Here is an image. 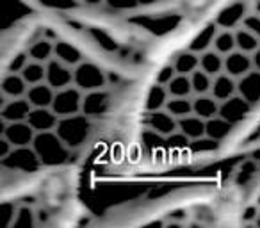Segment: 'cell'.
I'll return each instance as SVG.
<instances>
[{"instance_id":"cell-27","label":"cell","mask_w":260,"mask_h":228,"mask_svg":"<svg viewBox=\"0 0 260 228\" xmlns=\"http://www.w3.org/2000/svg\"><path fill=\"white\" fill-rule=\"evenodd\" d=\"M235 41H237V48L246 54H253V52L258 50L260 40L256 34H253L248 27L241 25L235 29Z\"/></svg>"},{"instance_id":"cell-36","label":"cell","mask_w":260,"mask_h":228,"mask_svg":"<svg viewBox=\"0 0 260 228\" xmlns=\"http://www.w3.org/2000/svg\"><path fill=\"white\" fill-rule=\"evenodd\" d=\"M30 62V55L29 52H18L15 54L11 59H9V64H8V72H13V73H22L23 68Z\"/></svg>"},{"instance_id":"cell-11","label":"cell","mask_w":260,"mask_h":228,"mask_svg":"<svg viewBox=\"0 0 260 228\" xmlns=\"http://www.w3.org/2000/svg\"><path fill=\"white\" fill-rule=\"evenodd\" d=\"M246 16H248V8L244 2H234V4L221 9L214 22L217 23L219 29H237L244 23Z\"/></svg>"},{"instance_id":"cell-40","label":"cell","mask_w":260,"mask_h":228,"mask_svg":"<svg viewBox=\"0 0 260 228\" xmlns=\"http://www.w3.org/2000/svg\"><path fill=\"white\" fill-rule=\"evenodd\" d=\"M244 27H248L249 30H251L253 34H256L260 40V15L258 13H255V15H248L244 18V23H242Z\"/></svg>"},{"instance_id":"cell-6","label":"cell","mask_w":260,"mask_h":228,"mask_svg":"<svg viewBox=\"0 0 260 228\" xmlns=\"http://www.w3.org/2000/svg\"><path fill=\"white\" fill-rule=\"evenodd\" d=\"M253 107H255V105L249 104L242 94L237 93L232 98H228V100L221 102L219 116H223L224 120H228L230 123L239 125V123H242L249 114H251Z\"/></svg>"},{"instance_id":"cell-2","label":"cell","mask_w":260,"mask_h":228,"mask_svg":"<svg viewBox=\"0 0 260 228\" xmlns=\"http://www.w3.org/2000/svg\"><path fill=\"white\" fill-rule=\"evenodd\" d=\"M57 136L70 146L72 150L79 148L80 145L86 143V139L91 134V120L87 114L79 112V114H72V116L59 118V123L55 127Z\"/></svg>"},{"instance_id":"cell-33","label":"cell","mask_w":260,"mask_h":228,"mask_svg":"<svg viewBox=\"0 0 260 228\" xmlns=\"http://www.w3.org/2000/svg\"><path fill=\"white\" fill-rule=\"evenodd\" d=\"M191 82H192V91L196 94H209L212 91V82L214 77L209 75L207 72H203L202 68H198L196 72L191 73Z\"/></svg>"},{"instance_id":"cell-25","label":"cell","mask_w":260,"mask_h":228,"mask_svg":"<svg viewBox=\"0 0 260 228\" xmlns=\"http://www.w3.org/2000/svg\"><path fill=\"white\" fill-rule=\"evenodd\" d=\"M200 68L212 77L219 75L224 72V55H221L214 48L203 52V54H200Z\"/></svg>"},{"instance_id":"cell-22","label":"cell","mask_w":260,"mask_h":228,"mask_svg":"<svg viewBox=\"0 0 260 228\" xmlns=\"http://www.w3.org/2000/svg\"><path fill=\"white\" fill-rule=\"evenodd\" d=\"M54 57H57L59 61L66 62V64L72 66V68H75L77 64H80V62L84 61V59H82V52H80L79 48L75 47V45L68 43V41H64V40L55 41Z\"/></svg>"},{"instance_id":"cell-30","label":"cell","mask_w":260,"mask_h":228,"mask_svg":"<svg viewBox=\"0 0 260 228\" xmlns=\"http://www.w3.org/2000/svg\"><path fill=\"white\" fill-rule=\"evenodd\" d=\"M54 48H55V43L48 40H38L34 41L32 45L29 47V55L32 61H40V62H48L52 57H54Z\"/></svg>"},{"instance_id":"cell-32","label":"cell","mask_w":260,"mask_h":228,"mask_svg":"<svg viewBox=\"0 0 260 228\" xmlns=\"http://www.w3.org/2000/svg\"><path fill=\"white\" fill-rule=\"evenodd\" d=\"M168 91H170V96H191V94H194V91H192L191 75L177 73L175 79L168 84Z\"/></svg>"},{"instance_id":"cell-12","label":"cell","mask_w":260,"mask_h":228,"mask_svg":"<svg viewBox=\"0 0 260 228\" xmlns=\"http://www.w3.org/2000/svg\"><path fill=\"white\" fill-rule=\"evenodd\" d=\"M111 109V94L105 89H96L89 91V93L84 94L82 102V112L87 114L89 118L102 116Z\"/></svg>"},{"instance_id":"cell-14","label":"cell","mask_w":260,"mask_h":228,"mask_svg":"<svg viewBox=\"0 0 260 228\" xmlns=\"http://www.w3.org/2000/svg\"><path fill=\"white\" fill-rule=\"evenodd\" d=\"M27 121L36 132H48L55 131L59 123V116L52 111V107H32Z\"/></svg>"},{"instance_id":"cell-39","label":"cell","mask_w":260,"mask_h":228,"mask_svg":"<svg viewBox=\"0 0 260 228\" xmlns=\"http://www.w3.org/2000/svg\"><path fill=\"white\" fill-rule=\"evenodd\" d=\"M105 4L116 11H128L139 6V0H105Z\"/></svg>"},{"instance_id":"cell-44","label":"cell","mask_w":260,"mask_h":228,"mask_svg":"<svg viewBox=\"0 0 260 228\" xmlns=\"http://www.w3.org/2000/svg\"><path fill=\"white\" fill-rule=\"evenodd\" d=\"M153 2H159V0H139V6H148L153 4Z\"/></svg>"},{"instance_id":"cell-15","label":"cell","mask_w":260,"mask_h":228,"mask_svg":"<svg viewBox=\"0 0 260 228\" xmlns=\"http://www.w3.org/2000/svg\"><path fill=\"white\" fill-rule=\"evenodd\" d=\"M237 91L239 94L246 98L249 104H260V72L253 68L244 77L237 79Z\"/></svg>"},{"instance_id":"cell-45","label":"cell","mask_w":260,"mask_h":228,"mask_svg":"<svg viewBox=\"0 0 260 228\" xmlns=\"http://www.w3.org/2000/svg\"><path fill=\"white\" fill-rule=\"evenodd\" d=\"M253 223H255V226H258V228H260V212L256 214V217H255V221H253Z\"/></svg>"},{"instance_id":"cell-29","label":"cell","mask_w":260,"mask_h":228,"mask_svg":"<svg viewBox=\"0 0 260 228\" xmlns=\"http://www.w3.org/2000/svg\"><path fill=\"white\" fill-rule=\"evenodd\" d=\"M164 109L170 114H173L177 120H180V118L192 114V100L189 96H170V100H168Z\"/></svg>"},{"instance_id":"cell-23","label":"cell","mask_w":260,"mask_h":228,"mask_svg":"<svg viewBox=\"0 0 260 228\" xmlns=\"http://www.w3.org/2000/svg\"><path fill=\"white\" fill-rule=\"evenodd\" d=\"M173 66L177 70V73H182V75H191L192 72L200 68V54L192 50H182L178 52L173 57Z\"/></svg>"},{"instance_id":"cell-4","label":"cell","mask_w":260,"mask_h":228,"mask_svg":"<svg viewBox=\"0 0 260 228\" xmlns=\"http://www.w3.org/2000/svg\"><path fill=\"white\" fill-rule=\"evenodd\" d=\"M73 84L79 89H82L84 93H89V91L104 89L105 84H107V79H105L104 70L98 64L82 61L73 68Z\"/></svg>"},{"instance_id":"cell-3","label":"cell","mask_w":260,"mask_h":228,"mask_svg":"<svg viewBox=\"0 0 260 228\" xmlns=\"http://www.w3.org/2000/svg\"><path fill=\"white\" fill-rule=\"evenodd\" d=\"M2 166L8 168V170H13V171H20V173H36L43 162L41 159L38 157L36 150L30 146H15L11 150L8 157L0 160Z\"/></svg>"},{"instance_id":"cell-35","label":"cell","mask_w":260,"mask_h":228,"mask_svg":"<svg viewBox=\"0 0 260 228\" xmlns=\"http://www.w3.org/2000/svg\"><path fill=\"white\" fill-rule=\"evenodd\" d=\"M164 143H166V146L171 150H185V148H189V145H191V139H189L184 132L177 131V132H173V134L168 136V138H164Z\"/></svg>"},{"instance_id":"cell-9","label":"cell","mask_w":260,"mask_h":228,"mask_svg":"<svg viewBox=\"0 0 260 228\" xmlns=\"http://www.w3.org/2000/svg\"><path fill=\"white\" fill-rule=\"evenodd\" d=\"M38 132L29 125V121H13L4 123L2 138H6L13 146H30Z\"/></svg>"},{"instance_id":"cell-5","label":"cell","mask_w":260,"mask_h":228,"mask_svg":"<svg viewBox=\"0 0 260 228\" xmlns=\"http://www.w3.org/2000/svg\"><path fill=\"white\" fill-rule=\"evenodd\" d=\"M84 91L73 84L64 89L55 91L54 104H52V111L57 114L59 118L72 116V114H79L82 112V102H84Z\"/></svg>"},{"instance_id":"cell-18","label":"cell","mask_w":260,"mask_h":228,"mask_svg":"<svg viewBox=\"0 0 260 228\" xmlns=\"http://www.w3.org/2000/svg\"><path fill=\"white\" fill-rule=\"evenodd\" d=\"M2 93H4L6 98H22L27 94L29 91V84L23 79L22 73H13L8 72L4 77H2Z\"/></svg>"},{"instance_id":"cell-1","label":"cell","mask_w":260,"mask_h":228,"mask_svg":"<svg viewBox=\"0 0 260 228\" xmlns=\"http://www.w3.org/2000/svg\"><path fill=\"white\" fill-rule=\"evenodd\" d=\"M32 148L36 150L38 157L41 159L43 166H61L68 160L70 146L57 136L55 131L38 132L32 141Z\"/></svg>"},{"instance_id":"cell-41","label":"cell","mask_w":260,"mask_h":228,"mask_svg":"<svg viewBox=\"0 0 260 228\" xmlns=\"http://www.w3.org/2000/svg\"><path fill=\"white\" fill-rule=\"evenodd\" d=\"M15 148V146L11 145V143L8 141L6 138L0 139V160L4 159V157H8L9 153H11V150Z\"/></svg>"},{"instance_id":"cell-42","label":"cell","mask_w":260,"mask_h":228,"mask_svg":"<svg viewBox=\"0 0 260 228\" xmlns=\"http://www.w3.org/2000/svg\"><path fill=\"white\" fill-rule=\"evenodd\" d=\"M251 57H253V66H255V70H258L260 72V47L256 52H253Z\"/></svg>"},{"instance_id":"cell-19","label":"cell","mask_w":260,"mask_h":228,"mask_svg":"<svg viewBox=\"0 0 260 228\" xmlns=\"http://www.w3.org/2000/svg\"><path fill=\"white\" fill-rule=\"evenodd\" d=\"M237 79H234L232 75H228L226 72L219 73V75L214 77V82H212V94L214 98H217L219 102H224L228 98H232L234 94H237Z\"/></svg>"},{"instance_id":"cell-21","label":"cell","mask_w":260,"mask_h":228,"mask_svg":"<svg viewBox=\"0 0 260 228\" xmlns=\"http://www.w3.org/2000/svg\"><path fill=\"white\" fill-rule=\"evenodd\" d=\"M178 131L184 132L192 141V139L207 136V121L203 118L196 116V114H189V116L178 120Z\"/></svg>"},{"instance_id":"cell-26","label":"cell","mask_w":260,"mask_h":228,"mask_svg":"<svg viewBox=\"0 0 260 228\" xmlns=\"http://www.w3.org/2000/svg\"><path fill=\"white\" fill-rule=\"evenodd\" d=\"M234 127H235V125L230 123L228 120H224L223 116L210 118V120H207V136L221 143L232 134Z\"/></svg>"},{"instance_id":"cell-16","label":"cell","mask_w":260,"mask_h":228,"mask_svg":"<svg viewBox=\"0 0 260 228\" xmlns=\"http://www.w3.org/2000/svg\"><path fill=\"white\" fill-rule=\"evenodd\" d=\"M217 32H219V27L216 22L207 23V25H203V29H200V32H196L187 48L196 54H203V52L210 50L214 47V40H216Z\"/></svg>"},{"instance_id":"cell-28","label":"cell","mask_w":260,"mask_h":228,"mask_svg":"<svg viewBox=\"0 0 260 228\" xmlns=\"http://www.w3.org/2000/svg\"><path fill=\"white\" fill-rule=\"evenodd\" d=\"M214 50L221 55H228L237 50V41H235V30L232 29H219L216 40H214Z\"/></svg>"},{"instance_id":"cell-47","label":"cell","mask_w":260,"mask_h":228,"mask_svg":"<svg viewBox=\"0 0 260 228\" xmlns=\"http://www.w3.org/2000/svg\"><path fill=\"white\" fill-rule=\"evenodd\" d=\"M256 205L260 207V194H258V200H256Z\"/></svg>"},{"instance_id":"cell-20","label":"cell","mask_w":260,"mask_h":228,"mask_svg":"<svg viewBox=\"0 0 260 228\" xmlns=\"http://www.w3.org/2000/svg\"><path fill=\"white\" fill-rule=\"evenodd\" d=\"M27 100L32 104V107H52L55 98V89L48 82L34 84L27 91Z\"/></svg>"},{"instance_id":"cell-34","label":"cell","mask_w":260,"mask_h":228,"mask_svg":"<svg viewBox=\"0 0 260 228\" xmlns=\"http://www.w3.org/2000/svg\"><path fill=\"white\" fill-rule=\"evenodd\" d=\"M217 146H219V141L209 138V136H203V138L192 139L189 150H191V153H210L217 150Z\"/></svg>"},{"instance_id":"cell-38","label":"cell","mask_w":260,"mask_h":228,"mask_svg":"<svg viewBox=\"0 0 260 228\" xmlns=\"http://www.w3.org/2000/svg\"><path fill=\"white\" fill-rule=\"evenodd\" d=\"M175 75H177V70H175L173 62H170V64H164L162 68L157 72L155 82L162 84V86H168V84H170L171 80L175 79Z\"/></svg>"},{"instance_id":"cell-24","label":"cell","mask_w":260,"mask_h":228,"mask_svg":"<svg viewBox=\"0 0 260 228\" xmlns=\"http://www.w3.org/2000/svg\"><path fill=\"white\" fill-rule=\"evenodd\" d=\"M170 100V91H168V86H162V84L155 82L146 93V100H145V109L146 111H159V109H164Z\"/></svg>"},{"instance_id":"cell-31","label":"cell","mask_w":260,"mask_h":228,"mask_svg":"<svg viewBox=\"0 0 260 228\" xmlns=\"http://www.w3.org/2000/svg\"><path fill=\"white\" fill-rule=\"evenodd\" d=\"M22 75H23V79L27 80V84H29V86L47 82V62L32 61V59H30L29 64L23 68Z\"/></svg>"},{"instance_id":"cell-17","label":"cell","mask_w":260,"mask_h":228,"mask_svg":"<svg viewBox=\"0 0 260 228\" xmlns=\"http://www.w3.org/2000/svg\"><path fill=\"white\" fill-rule=\"evenodd\" d=\"M219 107L221 102L217 98H214L212 94H196V98L192 100V114L203 118V120H210V118L219 116Z\"/></svg>"},{"instance_id":"cell-46","label":"cell","mask_w":260,"mask_h":228,"mask_svg":"<svg viewBox=\"0 0 260 228\" xmlns=\"http://www.w3.org/2000/svg\"><path fill=\"white\" fill-rule=\"evenodd\" d=\"M255 9H256V13H258V15H260V0H258V2H256V6H255Z\"/></svg>"},{"instance_id":"cell-43","label":"cell","mask_w":260,"mask_h":228,"mask_svg":"<svg viewBox=\"0 0 260 228\" xmlns=\"http://www.w3.org/2000/svg\"><path fill=\"white\" fill-rule=\"evenodd\" d=\"M84 2L89 6H98V4H102V2H105V0H84Z\"/></svg>"},{"instance_id":"cell-10","label":"cell","mask_w":260,"mask_h":228,"mask_svg":"<svg viewBox=\"0 0 260 228\" xmlns=\"http://www.w3.org/2000/svg\"><path fill=\"white\" fill-rule=\"evenodd\" d=\"M30 111H32V104L27 100V96L22 98H9L0 111V116L4 123H13V121H27Z\"/></svg>"},{"instance_id":"cell-37","label":"cell","mask_w":260,"mask_h":228,"mask_svg":"<svg viewBox=\"0 0 260 228\" xmlns=\"http://www.w3.org/2000/svg\"><path fill=\"white\" fill-rule=\"evenodd\" d=\"M13 224L15 226H23V228H29L34 224V214L30 209H27V207H22V209L18 210V214H16V217L13 219Z\"/></svg>"},{"instance_id":"cell-7","label":"cell","mask_w":260,"mask_h":228,"mask_svg":"<svg viewBox=\"0 0 260 228\" xmlns=\"http://www.w3.org/2000/svg\"><path fill=\"white\" fill-rule=\"evenodd\" d=\"M145 125H146V128H150V132L162 136V138H168L170 134L178 131V120L173 114H170L166 109L146 111Z\"/></svg>"},{"instance_id":"cell-13","label":"cell","mask_w":260,"mask_h":228,"mask_svg":"<svg viewBox=\"0 0 260 228\" xmlns=\"http://www.w3.org/2000/svg\"><path fill=\"white\" fill-rule=\"evenodd\" d=\"M255 68L253 66V57L251 54H246L242 50H234L232 54L224 55V72L228 75H232L234 79H241L246 73H249Z\"/></svg>"},{"instance_id":"cell-8","label":"cell","mask_w":260,"mask_h":228,"mask_svg":"<svg viewBox=\"0 0 260 228\" xmlns=\"http://www.w3.org/2000/svg\"><path fill=\"white\" fill-rule=\"evenodd\" d=\"M47 82L55 91L73 86V68L66 62L59 61L57 57H52L47 62Z\"/></svg>"}]
</instances>
